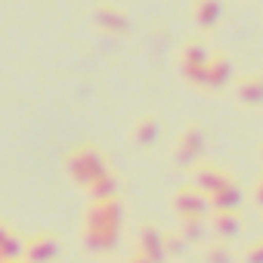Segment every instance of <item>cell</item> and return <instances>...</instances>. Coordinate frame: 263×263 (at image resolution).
<instances>
[{
	"label": "cell",
	"mask_w": 263,
	"mask_h": 263,
	"mask_svg": "<svg viewBox=\"0 0 263 263\" xmlns=\"http://www.w3.org/2000/svg\"><path fill=\"white\" fill-rule=\"evenodd\" d=\"M241 99H248V102H260L263 99V78L260 74H254V78H248V81H241Z\"/></svg>",
	"instance_id": "obj_1"
}]
</instances>
